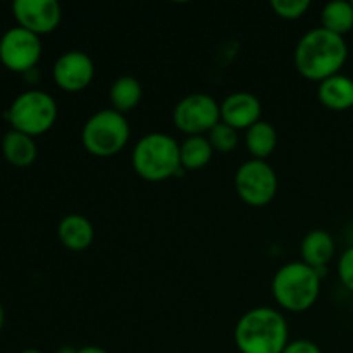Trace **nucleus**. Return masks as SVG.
I'll return each instance as SVG.
<instances>
[{
    "mask_svg": "<svg viewBox=\"0 0 353 353\" xmlns=\"http://www.w3.org/2000/svg\"><path fill=\"white\" fill-rule=\"evenodd\" d=\"M78 353H109V352L103 350V348L100 347H95V345H88V347L78 348Z\"/></svg>",
    "mask_w": 353,
    "mask_h": 353,
    "instance_id": "nucleus-25",
    "label": "nucleus"
},
{
    "mask_svg": "<svg viewBox=\"0 0 353 353\" xmlns=\"http://www.w3.org/2000/svg\"><path fill=\"white\" fill-rule=\"evenodd\" d=\"M41 50L40 37L21 26L10 28L0 37V62L12 72L26 74L33 71Z\"/></svg>",
    "mask_w": 353,
    "mask_h": 353,
    "instance_id": "nucleus-9",
    "label": "nucleus"
},
{
    "mask_svg": "<svg viewBox=\"0 0 353 353\" xmlns=\"http://www.w3.org/2000/svg\"><path fill=\"white\" fill-rule=\"evenodd\" d=\"M234 186L238 196L247 205L264 207L278 193V174L268 161L250 159L238 168Z\"/></svg>",
    "mask_w": 353,
    "mask_h": 353,
    "instance_id": "nucleus-8",
    "label": "nucleus"
},
{
    "mask_svg": "<svg viewBox=\"0 0 353 353\" xmlns=\"http://www.w3.org/2000/svg\"><path fill=\"white\" fill-rule=\"evenodd\" d=\"M214 148L205 134L188 137L179 145V159L183 171H199L212 161Z\"/></svg>",
    "mask_w": 353,
    "mask_h": 353,
    "instance_id": "nucleus-19",
    "label": "nucleus"
},
{
    "mask_svg": "<svg viewBox=\"0 0 353 353\" xmlns=\"http://www.w3.org/2000/svg\"><path fill=\"white\" fill-rule=\"evenodd\" d=\"M321 23L324 30L331 31L334 34L350 33L353 30V6L352 2L345 0H334L326 3L321 10Z\"/></svg>",
    "mask_w": 353,
    "mask_h": 353,
    "instance_id": "nucleus-20",
    "label": "nucleus"
},
{
    "mask_svg": "<svg viewBox=\"0 0 353 353\" xmlns=\"http://www.w3.org/2000/svg\"><path fill=\"white\" fill-rule=\"evenodd\" d=\"M3 319H6V316H3V307L2 303H0V331H2L3 327Z\"/></svg>",
    "mask_w": 353,
    "mask_h": 353,
    "instance_id": "nucleus-27",
    "label": "nucleus"
},
{
    "mask_svg": "<svg viewBox=\"0 0 353 353\" xmlns=\"http://www.w3.org/2000/svg\"><path fill=\"white\" fill-rule=\"evenodd\" d=\"M271 9L281 19L295 21L305 16L307 10L310 9V0H272Z\"/></svg>",
    "mask_w": 353,
    "mask_h": 353,
    "instance_id": "nucleus-22",
    "label": "nucleus"
},
{
    "mask_svg": "<svg viewBox=\"0 0 353 353\" xmlns=\"http://www.w3.org/2000/svg\"><path fill=\"white\" fill-rule=\"evenodd\" d=\"M2 154L14 168H30L37 161L38 148L33 137L10 130L2 138Z\"/></svg>",
    "mask_w": 353,
    "mask_h": 353,
    "instance_id": "nucleus-16",
    "label": "nucleus"
},
{
    "mask_svg": "<svg viewBox=\"0 0 353 353\" xmlns=\"http://www.w3.org/2000/svg\"><path fill=\"white\" fill-rule=\"evenodd\" d=\"M262 103L254 93L234 92L221 103V121L236 131L254 126L261 121Z\"/></svg>",
    "mask_w": 353,
    "mask_h": 353,
    "instance_id": "nucleus-12",
    "label": "nucleus"
},
{
    "mask_svg": "<svg viewBox=\"0 0 353 353\" xmlns=\"http://www.w3.org/2000/svg\"><path fill=\"white\" fill-rule=\"evenodd\" d=\"M207 138H209L214 152H219V154H230V152H233L234 148L238 147V141H240L238 131L234 130V128L224 124L223 121L217 123L216 126L207 133Z\"/></svg>",
    "mask_w": 353,
    "mask_h": 353,
    "instance_id": "nucleus-21",
    "label": "nucleus"
},
{
    "mask_svg": "<svg viewBox=\"0 0 353 353\" xmlns=\"http://www.w3.org/2000/svg\"><path fill=\"white\" fill-rule=\"evenodd\" d=\"M55 85L69 93H76L90 86L95 76V64L86 52H64L55 61L52 69Z\"/></svg>",
    "mask_w": 353,
    "mask_h": 353,
    "instance_id": "nucleus-11",
    "label": "nucleus"
},
{
    "mask_svg": "<svg viewBox=\"0 0 353 353\" xmlns=\"http://www.w3.org/2000/svg\"><path fill=\"white\" fill-rule=\"evenodd\" d=\"M234 343L241 353H283L288 341V323L279 310L255 307L238 319Z\"/></svg>",
    "mask_w": 353,
    "mask_h": 353,
    "instance_id": "nucleus-2",
    "label": "nucleus"
},
{
    "mask_svg": "<svg viewBox=\"0 0 353 353\" xmlns=\"http://www.w3.org/2000/svg\"><path fill=\"white\" fill-rule=\"evenodd\" d=\"M12 14L17 26L38 37L57 30L62 19V9L57 0H14Z\"/></svg>",
    "mask_w": 353,
    "mask_h": 353,
    "instance_id": "nucleus-10",
    "label": "nucleus"
},
{
    "mask_svg": "<svg viewBox=\"0 0 353 353\" xmlns=\"http://www.w3.org/2000/svg\"><path fill=\"white\" fill-rule=\"evenodd\" d=\"M172 123L188 137H202L221 123V105L209 93H190L176 103Z\"/></svg>",
    "mask_w": 353,
    "mask_h": 353,
    "instance_id": "nucleus-7",
    "label": "nucleus"
},
{
    "mask_svg": "<svg viewBox=\"0 0 353 353\" xmlns=\"http://www.w3.org/2000/svg\"><path fill=\"white\" fill-rule=\"evenodd\" d=\"M59 240L68 250L83 252L93 243L95 230L88 217L81 214H69L59 223Z\"/></svg>",
    "mask_w": 353,
    "mask_h": 353,
    "instance_id": "nucleus-14",
    "label": "nucleus"
},
{
    "mask_svg": "<svg viewBox=\"0 0 353 353\" xmlns=\"http://www.w3.org/2000/svg\"><path fill=\"white\" fill-rule=\"evenodd\" d=\"M130 124L124 114L102 109L92 114L83 124L81 141L86 152L95 157H114L130 141Z\"/></svg>",
    "mask_w": 353,
    "mask_h": 353,
    "instance_id": "nucleus-5",
    "label": "nucleus"
},
{
    "mask_svg": "<svg viewBox=\"0 0 353 353\" xmlns=\"http://www.w3.org/2000/svg\"><path fill=\"white\" fill-rule=\"evenodd\" d=\"M321 103L334 112H343L353 107V78L341 72L324 79L317 86Z\"/></svg>",
    "mask_w": 353,
    "mask_h": 353,
    "instance_id": "nucleus-15",
    "label": "nucleus"
},
{
    "mask_svg": "<svg viewBox=\"0 0 353 353\" xmlns=\"http://www.w3.org/2000/svg\"><path fill=\"white\" fill-rule=\"evenodd\" d=\"M271 292L281 309L305 312L319 299L321 274L303 262H288L272 278Z\"/></svg>",
    "mask_w": 353,
    "mask_h": 353,
    "instance_id": "nucleus-4",
    "label": "nucleus"
},
{
    "mask_svg": "<svg viewBox=\"0 0 353 353\" xmlns=\"http://www.w3.org/2000/svg\"><path fill=\"white\" fill-rule=\"evenodd\" d=\"M57 353H78V350L72 347H62V348H59Z\"/></svg>",
    "mask_w": 353,
    "mask_h": 353,
    "instance_id": "nucleus-26",
    "label": "nucleus"
},
{
    "mask_svg": "<svg viewBox=\"0 0 353 353\" xmlns=\"http://www.w3.org/2000/svg\"><path fill=\"white\" fill-rule=\"evenodd\" d=\"M141 97H143L141 83L130 74L119 76L109 90L110 105L119 114L131 112L141 102Z\"/></svg>",
    "mask_w": 353,
    "mask_h": 353,
    "instance_id": "nucleus-17",
    "label": "nucleus"
},
{
    "mask_svg": "<svg viewBox=\"0 0 353 353\" xmlns=\"http://www.w3.org/2000/svg\"><path fill=\"white\" fill-rule=\"evenodd\" d=\"M283 353H323L321 352L319 345H316L310 340H295L290 341L285 347Z\"/></svg>",
    "mask_w": 353,
    "mask_h": 353,
    "instance_id": "nucleus-24",
    "label": "nucleus"
},
{
    "mask_svg": "<svg viewBox=\"0 0 353 353\" xmlns=\"http://www.w3.org/2000/svg\"><path fill=\"white\" fill-rule=\"evenodd\" d=\"M134 172L145 181L159 183L183 171L179 143L165 133H148L137 141L131 154Z\"/></svg>",
    "mask_w": 353,
    "mask_h": 353,
    "instance_id": "nucleus-3",
    "label": "nucleus"
},
{
    "mask_svg": "<svg viewBox=\"0 0 353 353\" xmlns=\"http://www.w3.org/2000/svg\"><path fill=\"white\" fill-rule=\"evenodd\" d=\"M348 59L343 37L321 28L307 31L295 47V68L310 81H324L338 74Z\"/></svg>",
    "mask_w": 353,
    "mask_h": 353,
    "instance_id": "nucleus-1",
    "label": "nucleus"
},
{
    "mask_svg": "<svg viewBox=\"0 0 353 353\" xmlns=\"http://www.w3.org/2000/svg\"><path fill=\"white\" fill-rule=\"evenodd\" d=\"M21 353H41L40 350H34V348H28V350H23Z\"/></svg>",
    "mask_w": 353,
    "mask_h": 353,
    "instance_id": "nucleus-28",
    "label": "nucleus"
},
{
    "mask_svg": "<svg viewBox=\"0 0 353 353\" xmlns=\"http://www.w3.org/2000/svg\"><path fill=\"white\" fill-rule=\"evenodd\" d=\"M245 145L250 152L252 159L265 161L272 152L276 150L278 145V133L276 128L268 121H259L254 126H250L245 134Z\"/></svg>",
    "mask_w": 353,
    "mask_h": 353,
    "instance_id": "nucleus-18",
    "label": "nucleus"
},
{
    "mask_svg": "<svg viewBox=\"0 0 353 353\" xmlns=\"http://www.w3.org/2000/svg\"><path fill=\"white\" fill-rule=\"evenodd\" d=\"M352 6H353V2H352Z\"/></svg>",
    "mask_w": 353,
    "mask_h": 353,
    "instance_id": "nucleus-29",
    "label": "nucleus"
},
{
    "mask_svg": "<svg viewBox=\"0 0 353 353\" xmlns=\"http://www.w3.org/2000/svg\"><path fill=\"white\" fill-rule=\"evenodd\" d=\"M336 243L330 231L326 230H312L303 236L300 243V255H302L303 264L310 265L317 272H323L326 265L333 261ZM323 278V276H321Z\"/></svg>",
    "mask_w": 353,
    "mask_h": 353,
    "instance_id": "nucleus-13",
    "label": "nucleus"
},
{
    "mask_svg": "<svg viewBox=\"0 0 353 353\" xmlns=\"http://www.w3.org/2000/svg\"><path fill=\"white\" fill-rule=\"evenodd\" d=\"M57 112L54 97L41 90H28L12 100L3 117L9 121L10 130L34 138L52 130L57 121Z\"/></svg>",
    "mask_w": 353,
    "mask_h": 353,
    "instance_id": "nucleus-6",
    "label": "nucleus"
},
{
    "mask_svg": "<svg viewBox=\"0 0 353 353\" xmlns=\"http://www.w3.org/2000/svg\"><path fill=\"white\" fill-rule=\"evenodd\" d=\"M338 278L341 285L353 293V247L347 248L338 261Z\"/></svg>",
    "mask_w": 353,
    "mask_h": 353,
    "instance_id": "nucleus-23",
    "label": "nucleus"
}]
</instances>
